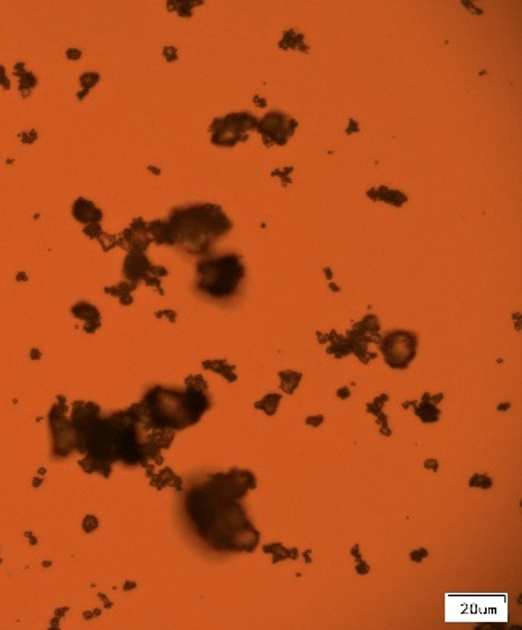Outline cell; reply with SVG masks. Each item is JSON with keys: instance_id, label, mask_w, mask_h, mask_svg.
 Segmentation results:
<instances>
[{"instance_id": "obj_1", "label": "cell", "mask_w": 522, "mask_h": 630, "mask_svg": "<svg viewBox=\"0 0 522 630\" xmlns=\"http://www.w3.org/2000/svg\"><path fill=\"white\" fill-rule=\"evenodd\" d=\"M445 619L449 622L506 621L505 597H447Z\"/></svg>"}, {"instance_id": "obj_2", "label": "cell", "mask_w": 522, "mask_h": 630, "mask_svg": "<svg viewBox=\"0 0 522 630\" xmlns=\"http://www.w3.org/2000/svg\"><path fill=\"white\" fill-rule=\"evenodd\" d=\"M416 336L408 332H394L384 340L383 352L394 369H404L415 357Z\"/></svg>"}]
</instances>
